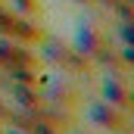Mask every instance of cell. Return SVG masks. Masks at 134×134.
I'll use <instances>...</instances> for the list:
<instances>
[{
  "label": "cell",
  "mask_w": 134,
  "mask_h": 134,
  "mask_svg": "<svg viewBox=\"0 0 134 134\" xmlns=\"http://www.w3.org/2000/svg\"><path fill=\"white\" fill-rule=\"evenodd\" d=\"M75 47H78V53H81L84 59H100V63L112 53L109 37H106L97 25H81V28H78V41H75Z\"/></svg>",
  "instance_id": "1"
},
{
  "label": "cell",
  "mask_w": 134,
  "mask_h": 134,
  "mask_svg": "<svg viewBox=\"0 0 134 134\" xmlns=\"http://www.w3.org/2000/svg\"><path fill=\"white\" fill-rule=\"evenodd\" d=\"M91 122L106 128V131H125L128 128V112L119 109V106H109V103H97V106H91Z\"/></svg>",
  "instance_id": "2"
},
{
  "label": "cell",
  "mask_w": 134,
  "mask_h": 134,
  "mask_svg": "<svg viewBox=\"0 0 134 134\" xmlns=\"http://www.w3.org/2000/svg\"><path fill=\"white\" fill-rule=\"evenodd\" d=\"M103 103H109V106H119V109H131V91H128V84L122 81V78H115V75H109L106 81H103Z\"/></svg>",
  "instance_id": "3"
},
{
  "label": "cell",
  "mask_w": 134,
  "mask_h": 134,
  "mask_svg": "<svg viewBox=\"0 0 134 134\" xmlns=\"http://www.w3.org/2000/svg\"><path fill=\"white\" fill-rule=\"evenodd\" d=\"M3 134H28L25 128H9V131H3Z\"/></svg>",
  "instance_id": "4"
}]
</instances>
